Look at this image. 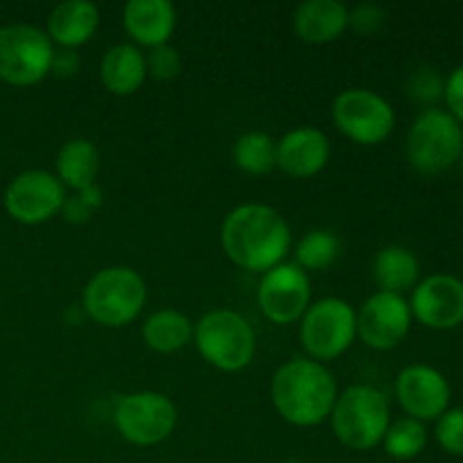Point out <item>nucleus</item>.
I'll return each instance as SVG.
<instances>
[{"label":"nucleus","mask_w":463,"mask_h":463,"mask_svg":"<svg viewBox=\"0 0 463 463\" xmlns=\"http://www.w3.org/2000/svg\"><path fill=\"white\" fill-rule=\"evenodd\" d=\"M443 89H446V80L437 68L430 66L411 72L410 81H407V95L425 109H434V104L443 99Z\"/></svg>","instance_id":"27"},{"label":"nucleus","mask_w":463,"mask_h":463,"mask_svg":"<svg viewBox=\"0 0 463 463\" xmlns=\"http://www.w3.org/2000/svg\"><path fill=\"white\" fill-rule=\"evenodd\" d=\"M407 161L423 175H439L463 156V127L446 109H423L407 134Z\"/></svg>","instance_id":"5"},{"label":"nucleus","mask_w":463,"mask_h":463,"mask_svg":"<svg viewBox=\"0 0 463 463\" xmlns=\"http://www.w3.org/2000/svg\"><path fill=\"white\" fill-rule=\"evenodd\" d=\"M271 401L288 423L312 428L324 423L333 411L337 384L321 362L294 357L271 378Z\"/></svg>","instance_id":"2"},{"label":"nucleus","mask_w":463,"mask_h":463,"mask_svg":"<svg viewBox=\"0 0 463 463\" xmlns=\"http://www.w3.org/2000/svg\"><path fill=\"white\" fill-rule=\"evenodd\" d=\"M233 158L247 175H267L276 167V140L262 131H249L235 143Z\"/></svg>","instance_id":"24"},{"label":"nucleus","mask_w":463,"mask_h":463,"mask_svg":"<svg viewBox=\"0 0 463 463\" xmlns=\"http://www.w3.org/2000/svg\"><path fill=\"white\" fill-rule=\"evenodd\" d=\"M461 172H463V156H461Z\"/></svg>","instance_id":"34"},{"label":"nucleus","mask_w":463,"mask_h":463,"mask_svg":"<svg viewBox=\"0 0 463 463\" xmlns=\"http://www.w3.org/2000/svg\"><path fill=\"white\" fill-rule=\"evenodd\" d=\"M193 337L203 360L226 373L247 369L256 353V333L235 310L206 312L194 326Z\"/></svg>","instance_id":"6"},{"label":"nucleus","mask_w":463,"mask_h":463,"mask_svg":"<svg viewBox=\"0 0 463 463\" xmlns=\"http://www.w3.org/2000/svg\"><path fill=\"white\" fill-rule=\"evenodd\" d=\"M437 441L448 455L463 457V407L443 411L437 419Z\"/></svg>","instance_id":"28"},{"label":"nucleus","mask_w":463,"mask_h":463,"mask_svg":"<svg viewBox=\"0 0 463 463\" xmlns=\"http://www.w3.org/2000/svg\"><path fill=\"white\" fill-rule=\"evenodd\" d=\"M99 25V12L89 0H66L59 3L48 16L50 41L61 48L75 50L95 34Z\"/></svg>","instance_id":"19"},{"label":"nucleus","mask_w":463,"mask_h":463,"mask_svg":"<svg viewBox=\"0 0 463 463\" xmlns=\"http://www.w3.org/2000/svg\"><path fill=\"white\" fill-rule=\"evenodd\" d=\"M420 279V262L416 253L407 247H384L373 260V280L380 292L401 294L414 289Z\"/></svg>","instance_id":"21"},{"label":"nucleus","mask_w":463,"mask_h":463,"mask_svg":"<svg viewBox=\"0 0 463 463\" xmlns=\"http://www.w3.org/2000/svg\"><path fill=\"white\" fill-rule=\"evenodd\" d=\"M348 27V9L339 0H307L294 14V30L307 43H330Z\"/></svg>","instance_id":"18"},{"label":"nucleus","mask_w":463,"mask_h":463,"mask_svg":"<svg viewBox=\"0 0 463 463\" xmlns=\"http://www.w3.org/2000/svg\"><path fill=\"white\" fill-rule=\"evenodd\" d=\"M333 432L346 448L357 452L373 450L383 443L392 423L389 401L380 389L371 384H353L335 401Z\"/></svg>","instance_id":"3"},{"label":"nucleus","mask_w":463,"mask_h":463,"mask_svg":"<svg viewBox=\"0 0 463 463\" xmlns=\"http://www.w3.org/2000/svg\"><path fill=\"white\" fill-rule=\"evenodd\" d=\"M113 423L120 437L134 446H156L176 428V407L158 392L122 396L113 410Z\"/></svg>","instance_id":"9"},{"label":"nucleus","mask_w":463,"mask_h":463,"mask_svg":"<svg viewBox=\"0 0 463 463\" xmlns=\"http://www.w3.org/2000/svg\"><path fill=\"white\" fill-rule=\"evenodd\" d=\"M443 99H446L448 113L463 125V63L448 75L446 89H443Z\"/></svg>","instance_id":"32"},{"label":"nucleus","mask_w":463,"mask_h":463,"mask_svg":"<svg viewBox=\"0 0 463 463\" xmlns=\"http://www.w3.org/2000/svg\"><path fill=\"white\" fill-rule=\"evenodd\" d=\"M357 317V337L373 351H392L411 328L410 301L401 294L375 292L362 303Z\"/></svg>","instance_id":"13"},{"label":"nucleus","mask_w":463,"mask_h":463,"mask_svg":"<svg viewBox=\"0 0 463 463\" xmlns=\"http://www.w3.org/2000/svg\"><path fill=\"white\" fill-rule=\"evenodd\" d=\"M147 298L143 276L131 267H107L89 280L81 297L86 315L99 326L120 328L140 315Z\"/></svg>","instance_id":"4"},{"label":"nucleus","mask_w":463,"mask_h":463,"mask_svg":"<svg viewBox=\"0 0 463 463\" xmlns=\"http://www.w3.org/2000/svg\"><path fill=\"white\" fill-rule=\"evenodd\" d=\"M258 306L271 324H294L310 307V279L297 262L271 267L258 285Z\"/></svg>","instance_id":"11"},{"label":"nucleus","mask_w":463,"mask_h":463,"mask_svg":"<svg viewBox=\"0 0 463 463\" xmlns=\"http://www.w3.org/2000/svg\"><path fill=\"white\" fill-rule=\"evenodd\" d=\"M396 396L410 419L437 420L450 405V384L446 375L428 364H411L396 380Z\"/></svg>","instance_id":"15"},{"label":"nucleus","mask_w":463,"mask_h":463,"mask_svg":"<svg viewBox=\"0 0 463 463\" xmlns=\"http://www.w3.org/2000/svg\"><path fill=\"white\" fill-rule=\"evenodd\" d=\"M357 337V317L342 298H321L310 306L301 321L303 348L315 362L335 360L351 348Z\"/></svg>","instance_id":"7"},{"label":"nucleus","mask_w":463,"mask_h":463,"mask_svg":"<svg viewBox=\"0 0 463 463\" xmlns=\"http://www.w3.org/2000/svg\"><path fill=\"white\" fill-rule=\"evenodd\" d=\"M411 317L432 330H452L463 324V280L450 274H432L411 292Z\"/></svg>","instance_id":"14"},{"label":"nucleus","mask_w":463,"mask_h":463,"mask_svg":"<svg viewBox=\"0 0 463 463\" xmlns=\"http://www.w3.org/2000/svg\"><path fill=\"white\" fill-rule=\"evenodd\" d=\"M342 251V242L333 231H310L297 247V265L301 269H328Z\"/></svg>","instance_id":"26"},{"label":"nucleus","mask_w":463,"mask_h":463,"mask_svg":"<svg viewBox=\"0 0 463 463\" xmlns=\"http://www.w3.org/2000/svg\"><path fill=\"white\" fill-rule=\"evenodd\" d=\"M292 244V233L274 208L244 203L231 211L222 224V247L238 267L247 271H269L280 265Z\"/></svg>","instance_id":"1"},{"label":"nucleus","mask_w":463,"mask_h":463,"mask_svg":"<svg viewBox=\"0 0 463 463\" xmlns=\"http://www.w3.org/2000/svg\"><path fill=\"white\" fill-rule=\"evenodd\" d=\"M102 84L116 95H131L143 86L147 77L145 54L134 43H118L104 54L99 63Z\"/></svg>","instance_id":"20"},{"label":"nucleus","mask_w":463,"mask_h":463,"mask_svg":"<svg viewBox=\"0 0 463 463\" xmlns=\"http://www.w3.org/2000/svg\"><path fill=\"white\" fill-rule=\"evenodd\" d=\"M330 158V143L324 131L315 127H298L288 131L276 143V167L294 179L319 175Z\"/></svg>","instance_id":"16"},{"label":"nucleus","mask_w":463,"mask_h":463,"mask_svg":"<svg viewBox=\"0 0 463 463\" xmlns=\"http://www.w3.org/2000/svg\"><path fill=\"white\" fill-rule=\"evenodd\" d=\"M193 321L176 310H158L143 324V339L152 351L176 353L193 339Z\"/></svg>","instance_id":"23"},{"label":"nucleus","mask_w":463,"mask_h":463,"mask_svg":"<svg viewBox=\"0 0 463 463\" xmlns=\"http://www.w3.org/2000/svg\"><path fill=\"white\" fill-rule=\"evenodd\" d=\"M52 41L39 27L16 23L0 27V80L32 86L43 80L52 63Z\"/></svg>","instance_id":"8"},{"label":"nucleus","mask_w":463,"mask_h":463,"mask_svg":"<svg viewBox=\"0 0 463 463\" xmlns=\"http://www.w3.org/2000/svg\"><path fill=\"white\" fill-rule=\"evenodd\" d=\"M131 39L149 50L165 45L176 27V9L170 0H131L122 14Z\"/></svg>","instance_id":"17"},{"label":"nucleus","mask_w":463,"mask_h":463,"mask_svg":"<svg viewBox=\"0 0 463 463\" xmlns=\"http://www.w3.org/2000/svg\"><path fill=\"white\" fill-rule=\"evenodd\" d=\"M333 120L357 145H378L392 134L396 113L392 104L369 89H348L333 102Z\"/></svg>","instance_id":"10"},{"label":"nucleus","mask_w":463,"mask_h":463,"mask_svg":"<svg viewBox=\"0 0 463 463\" xmlns=\"http://www.w3.org/2000/svg\"><path fill=\"white\" fill-rule=\"evenodd\" d=\"M80 71V57L75 50L71 48H59L54 50L52 63H50V72L57 77H72Z\"/></svg>","instance_id":"33"},{"label":"nucleus","mask_w":463,"mask_h":463,"mask_svg":"<svg viewBox=\"0 0 463 463\" xmlns=\"http://www.w3.org/2000/svg\"><path fill=\"white\" fill-rule=\"evenodd\" d=\"M99 203H102V193H99V188L90 185V188L80 190L77 194L68 197L66 202H63L61 213L66 215L68 222L81 224V222H86L95 211H98Z\"/></svg>","instance_id":"30"},{"label":"nucleus","mask_w":463,"mask_h":463,"mask_svg":"<svg viewBox=\"0 0 463 463\" xmlns=\"http://www.w3.org/2000/svg\"><path fill=\"white\" fill-rule=\"evenodd\" d=\"M384 12L380 5L373 3H360L357 7H353L348 12V27L357 32V34L371 36L375 32H380V27L384 25Z\"/></svg>","instance_id":"31"},{"label":"nucleus","mask_w":463,"mask_h":463,"mask_svg":"<svg viewBox=\"0 0 463 463\" xmlns=\"http://www.w3.org/2000/svg\"><path fill=\"white\" fill-rule=\"evenodd\" d=\"M384 450L389 457L398 461L416 459L428 446V430L420 420L402 416V419L389 423L387 434H384Z\"/></svg>","instance_id":"25"},{"label":"nucleus","mask_w":463,"mask_h":463,"mask_svg":"<svg viewBox=\"0 0 463 463\" xmlns=\"http://www.w3.org/2000/svg\"><path fill=\"white\" fill-rule=\"evenodd\" d=\"M145 63H147V75H152L154 80H175L181 72L179 52L167 43L149 50Z\"/></svg>","instance_id":"29"},{"label":"nucleus","mask_w":463,"mask_h":463,"mask_svg":"<svg viewBox=\"0 0 463 463\" xmlns=\"http://www.w3.org/2000/svg\"><path fill=\"white\" fill-rule=\"evenodd\" d=\"M66 188L45 170H27L5 190V208L21 224H43L61 213Z\"/></svg>","instance_id":"12"},{"label":"nucleus","mask_w":463,"mask_h":463,"mask_svg":"<svg viewBox=\"0 0 463 463\" xmlns=\"http://www.w3.org/2000/svg\"><path fill=\"white\" fill-rule=\"evenodd\" d=\"M99 172V154L90 140L75 138L68 140L57 156V179L63 188L86 190L95 184V176Z\"/></svg>","instance_id":"22"}]
</instances>
